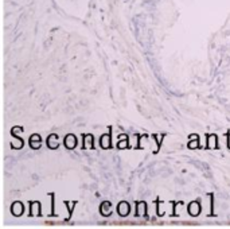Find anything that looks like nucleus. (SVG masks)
I'll return each instance as SVG.
<instances>
[{
    "label": "nucleus",
    "instance_id": "nucleus-1",
    "mask_svg": "<svg viewBox=\"0 0 230 229\" xmlns=\"http://www.w3.org/2000/svg\"><path fill=\"white\" fill-rule=\"evenodd\" d=\"M23 131H24V129H23V127H20V125H16V127L11 128V136H12V139H11V148H13V150L23 148L24 140L18 135V132H23Z\"/></svg>",
    "mask_w": 230,
    "mask_h": 229
},
{
    "label": "nucleus",
    "instance_id": "nucleus-2",
    "mask_svg": "<svg viewBox=\"0 0 230 229\" xmlns=\"http://www.w3.org/2000/svg\"><path fill=\"white\" fill-rule=\"evenodd\" d=\"M100 147L102 150H109V148L113 147V144H112V127H109L108 133L101 135V137H100Z\"/></svg>",
    "mask_w": 230,
    "mask_h": 229
},
{
    "label": "nucleus",
    "instance_id": "nucleus-3",
    "mask_svg": "<svg viewBox=\"0 0 230 229\" xmlns=\"http://www.w3.org/2000/svg\"><path fill=\"white\" fill-rule=\"evenodd\" d=\"M30 213L28 217H42V203L40 201H28Z\"/></svg>",
    "mask_w": 230,
    "mask_h": 229
},
{
    "label": "nucleus",
    "instance_id": "nucleus-4",
    "mask_svg": "<svg viewBox=\"0 0 230 229\" xmlns=\"http://www.w3.org/2000/svg\"><path fill=\"white\" fill-rule=\"evenodd\" d=\"M187 211L191 217H198L202 211V205L199 202V199H195V201H191L187 206Z\"/></svg>",
    "mask_w": 230,
    "mask_h": 229
},
{
    "label": "nucleus",
    "instance_id": "nucleus-5",
    "mask_svg": "<svg viewBox=\"0 0 230 229\" xmlns=\"http://www.w3.org/2000/svg\"><path fill=\"white\" fill-rule=\"evenodd\" d=\"M116 210H117V214H119L120 217H127V216H129V213H131V205H129L128 201H120V202L117 203Z\"/></svg>",
    "mask_w": 230,
    "mask_h": 229
},
{
    "label": "nucleus",
    "instance_id": "nucleus-6",
    "mask_svg": "<svg viewBox=\"0 0 230 229\" xmlns=\"http://www.w3.org/2000/svg\"><path fill=\"white\" fill-rule=\"evenodd\" d=\"M77 144H78V139H77L74 133H67L66 136L63 137V145L67 150H74Z\"/></svg>",
    "mask_w": 230,
    "mask_h": 229
},
{
    "label": "nucleus",
    "instance_id": "nucleus-7",
    "mask_svg": "<svg viewBox=\"0 0 230 229\" xmlns=\"http://www.w3.org/2000/svg\"><path fill=\"white\" fill-rule=\"evenodd\" d=\"M24 213V205L20 201H15L11 203V214L13 217H20Z\"/></svg>",
    "mask_w": 230,
    "mask_h": 229
},
{
    "label": "nucleus",
    "instance_id": "nucleus-8",
    "mask_svg": "<svg viewBox=\"0 0 230 229\" xmlns=\"http://www.w3.org/2000/svg\"><path fill=\"white\" fill-rule=\"evenodd\" d=\"M82 148L86 150V148H90V150H94V136L92 133H82Z\"/></svg>",
    "mask_w": 230,
    "mask_h": 229
},
{
    "label": "nucleus",
    "instance_id": "nucleus-9",
    "mask_svg": "<svg viewBox=\"0 0 230 229\" xmlns=\"http://www.w3.org/2000/svg\"><path fill=\"white\" fill-rule=\"evenodd\" d=\"M207 150H213L215 148L218 150L219 148V144H218V136L215 133H211V135H206V147Z\"/></svg>",
    "mask_w": 230,
    "mask_h": 229
},
{
    "label": "nucleus",
    "instance_id": "nucleus-10",
    "mask_svg": "<svg viewBox=\"0 0 230 229\" xmlns=\"http://www.w3.org/2000/svg\"><path fill=\"white\" fill-rule=\"evenodd\" d=\"M136 217H144L147 218L148 217V213H147V202L146 201H137L136 202V213H135Z\"/></svg>",
    "mask_w": 230,
    "mask_h": 229
},
{
    "label": "nucleus",
    "instance_id": "nucleus-11",
    "mask_svg": "<svg viewBox=\"0 0 230 229\" xmlns=\"http://www.w3.org/2000/svg\"><path fill=\"white\" fill-rule=\"evenodd\" d=\"M28 143H30V147L32 150H39L40 145H42V137H40L39 133H32L28 139Z\"/></svg>",
    "mask_w": 230,
    "mask_h": 229
},
{
    "label": "nucleus",
    "instance_id": "nucleus-12",
    "mask_svg": "<svg viewBox=\"0 0 230 229\" xmlns=\"http://www.w3.org/2000/svg\"><path fill=\"white\" fill-rule=\"evenodd\" d=\"M46 145L50 150H57L59 147V141H58V135L57 133H50L47 139H46Z\"/></svg>",
    "mask_w": 230,
    "mask_h": 229
},
{
    "label": "nucleus",
    "instance_id": "nucleus-13",
    "mask_svg": "<svg viewBox=\"0 0 230 229\" xmlns=\"http://www.w3.org/2000/svg\"><path fill=\"white\" fill-rule=\"evenodd\" d=\"M187 148L194 150V148H202L200 143H199V135L196 133H191L188 136V141H187Z\"/></svg>",
    "mask_w": 230,
    "mask_h": 229
},
{
    "label": "nucleus",
    "instance_id": "nucleus-14",
    "mask_svg": "<svg viewBox=\"0 0 230 229\" xmlns=\"http://www.w3.org/2000/svg\"><path fill=\"white\" fill-rule=\"evenodd\" d=\"M77 201H63V205H65V207H67V217L65 218V221H70L71 220V216H73V211H74L75 206H77Z\"/></svg>",
    "mask_w": 230,
    "mask_h": 229
},
{
    "label": "nucleus",
    "instance_id": "nucleus-15",
    "mask_svg": "<svg viewBox=\"0 0 230 229\" xmlns=\"http://www.w3.org/2000/svg\"><path fill=\"white\" fill-rule=\"evenodd\" d=\"M131 145H129V136L128 135H125V133H123V135H120L119 140H117V148H120V150H125V148H129Z\"/></svg>",
    "mask_w": 230,
    "mask_h": 229
},
{
    "label": "nucleus",
    "instance_id": "nucleus-16",
    "mask_svg": "<svg viewBox=\"0 0 230 229\" xmlns=\"http://www.w3.org/2000/svg\"><path fill=\"white\" fill-rule=\"evenodd\" d=\"M111 207H112V203L109 201H104L100 205V214L102 217H109L111 216Z\"/></svg>",
    "mask_w": 230,
    "mask_h": 229
},
{
    "label": "nucleus",
    "instance_id": "nucleus-17",
    "mask_svg": "<svg viewBox=\"0 0 230 229\" xmlns=\"http://www.w3.org/2000/svg\"><path fill=\"white\" fill-rule=\"evenodd\" d=\"M166 136V133H162V135H152L151 139L156 141V148L154 150V154H158L159 152V148L162 147V143H163V139Z\"/></svg>",
    "mask_w": 230,
    "mask_h": 229
},
{
    "label": "nucleus",
    "instance_id": "nucleus-18",
    "mask_svg": "<svg viewBox=\"0 0 230 229\" xmlns=\"http://www.w3.org/2000/svg\"><path fill=\"white\" fill-rule=\"evenodd\" d=\"M47 195L51 198V207H50V214L49 216L54 217V216H57V213H55V193L50 191V193H47Z\"/></svg>",
    "mask_w": 230,
    "mask_h": 229
},
{
    "label": "nucleus",
    "instance_id": "nucleus-19",
    "mask_svg": "<svg viewBox=\"0 0 230 229\" xmlns=\"http://www.w3.org/2000/svg\"><path fill=\"white\" fill-rule=\"evenodd\" d=\"M207 195L210 197V214H209V216L214 217V216H215V213H214V199H215V194H214V193H209Z\"/></svg>",
    "mask_w": 230,
    "mask_h": 229
},
{
    "label": "nucleus",
    "instance_id": "nucleus-20",
    "mask_svg": "<svg viewBox=\"0 0 230 229\" xmlns=\"http://www.w3.org/2000/svg\"><path fill=\"white\" fill-rule=\"evenodd\" d=\"M171 205H172V216L176 217L178 216V213H176L178 205H184V202H183V201H171Z\"/></svg>",
    "mask_w": 230,
    "mask_h": 229
},
{
    "label": "nucleus",
    "instance_id": "nucleus-21",
    "mask_svg": "<svg viewBox=\"0 0 230 229\" xmlns=\"http://www.w3.org/2000/svg\"><path fill=\"white\" fill-rule=\"evenodd\" d=\"M160 198H156V201H155V203H156V214H158V217H162L164 214L163 211H160Z\"/></svg>",
    "mask_w": 230,
    "mask_h": 229
},
{
    "label": "nucleus",
    "instance_id": "nucleus-22",
    "mask_svg": "<svg viewBox=\"0 0 230 229\" xmlns=\"http://www.w3.org/2000/svg\"><path fill=\"white\" fill-rule=\"evenodd\" d=\"M225 136H226V145H227V148L230 150V131H227V132H226Z\"/></svg>",
    "mask_w": 230,
    "mask_h": 229
}]
</instances>
